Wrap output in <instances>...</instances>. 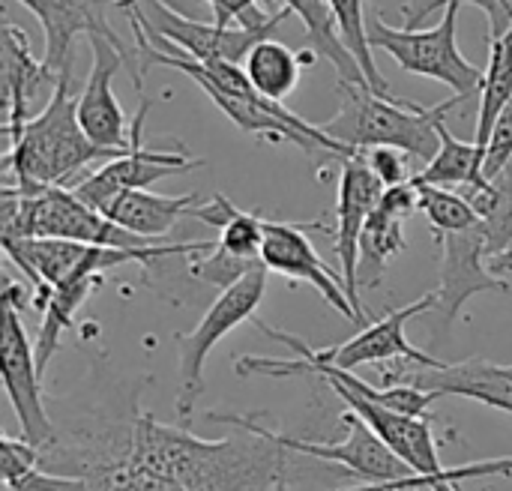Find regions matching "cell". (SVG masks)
<instances>
[{
  "label": "cell",
  "instance_id": "1",
  "mask_svg": "<svg viewBox=\"0 0 512 491\" xmlns=\"http://www.w3.org/2000/svg\"><path fill=\"white\" fill-rule=\"evenodd\" d=\"M285 447L258 432L201 441L144 414L135 423L123 480L174 483L183 491H267L285 483Z\"/></svg>",
  "mask_w": 512,
  "mask_h": 491
},
{
  "label": "cell",
  "instance_id": "2",
  "mask_svg": "<svg viewBox=\"0 0 512 491\" xmlns=\"http://www.w3.org/2000/svg\"><path fill=\"white\" fill-rule=\"evenodd\" d=\"M126 150H105L93 144L78 123V93L72 90V72L57 75V87L48 105L9 129V153L3 159L9 180L66 186L81 168L93 162H111Z\"/></svg>",
  "mask_w": 512,
  "mask_h": 491
},
{
  "label": "cell",
  "instance_id": "3",
  "mask_svg": "<svg viewBox=\"0 0 512 491\" xmlns=\"http://www.w3.org/2000/svg\"><path fill=\"white\" fill-rule=\"evenodd\" d=\"M342 90V108L333 120L318 123L330 138L339 144L363 153L375 147H393L402 150L420 162H432L441 150L438 126L447 120V114L462 105L465 99L453 96L438 105H417L408 99H387L372 93L369 84H348L339 81Z\"/></svg>",
  "mask_w": 512,
  "mask_h": 491
},
{
  "label": "cell",
  "instance_id": "4",
  "mask_svg": "<svg viewBox=\"0 0 512 491\" xmlns=\"http://www.w3.org/2000/svg\"><path fill=\"white\" fill-rule=\"evenodd\" d=\"M369 45L387 51L405 72L435 78L453 90V96L468 99L474 90H483L486 69L474 66L456 39L459 9L447 6L441 12V24L432 30H411V27H390L381 15H369Z\"/></svg>",
  "mask_w": 512,
  "mask_h": 491
},
{
  "label": "cell",
  "instance_id": "5",
  "mask_svg": "<svg viewBox=\"0 0 512 491\" xmlns=\"http://www.w3.org/2000/svg\"><path fill=\"white\" fill-rule=\"evenodd\" d=\"M438 309V297L435 291L432 294H423L420 300L408 303L405 309H396V312H387L384 318L366 324L357 336H351L348 342L336 345V348H309L303 339L291 336V333H282L276 327H267L264 321H255V327L282 342V345H291L303 360L309 363H318V366H336V369H345V372H354L357 366H372V363H390V360H405V363H417V366H441L444 360L420 351L417 345L408 342L405 336V324L417 315H426Z\"/></svg>",
  "mask_w": 512,
  "mask_h": 491
},
{
  "label": "cell",
  "instance_id": "6",
  "mask_svg": "<svg viewBox=\"0 0 512 491\" xmlns=\"http://www.w3.org/2000/svg\"><path fill=\"white\" fill-rule=\"evenodd\" d=\"M267 267H255L252 273H246L237 285H231L228 291H222L216 297V303L207 309V315L198 321V327L192 333H180L177 336V348H180V393H177V417L186 423L195 411L198 396L204 393V363L213 351L216 342H222L234 327H240L243 321H252L264 294H267Z\"/></svg>",
  "mask_w": 512,
  "mask_h": 491
},
{
  "label": "cell",
  "instance_id": "7",
  "mask_svg": "<svg viewBox=\"0 0 512 491\" xmlns=\"http://www.w3.org/2000/svg\"><path fill=\"white\" fill-rule=\"evenodd\" d=\"M207 423H222V426H234L240 432H258L267 435L270 441H276L279 447H285L288 453H300V456H312L321 462H336L345 471H351L354 477H360L366 486H390V483H402L408 477H414V471L357 417V414H345V426H348V438L342 444H309V441H297L288 435H276L270 429H264L261 423L240 417V414H207Z\"/></svg>",
  "mask_w": 512,
  "mask_h": 491
},
{
  "label": "cell",
  "instance_id": "8",
  "mask_svg": "<svg viewBox=\"0 0 512 491\" xmlns=\"http://www.w3.org/2000/svg\"><path fill=\"white\" fill-rule=\"evenodd\" d=\"M18 3H24L39 18V24L45 30V57L42 60L54 75L72 72L75 39L84 33L87 39H108L114 48H120L135 90L138 93L144 90L138 54L117 36V30L111 27V18H108V12L120 9L123 0H18Z\"/></svg>",
  "mask_w": 512,
  "mask_h": 491
},
{
  "label": "cell",
  "instance_id": "9",
  "mask_svg": "<svg viewBox=\"0 0 512 491\" xmlns=\"http://www.w3.org/2000/svg\"><path fill=\"white\" fill-rule=\"evenodd\" d=\"M150 111V99L141 96V105H138V114L132 120V147L99 165L96 171H90L87 177H81L78 183L66 186L72 189L87 207L93 210H105L117 195L123 192H135V189H150L156 180L162 177H177V174H186L192 168H201L204 162L201 159H189L186 153H168V150H147L141 147V129H144V117Z\"/></svg>",
  "mask_w": 512,
  "mask_h": 491
},
{
  "label": "cell",
  "instance_id": "10",
  "mask_svg": "<svg viewBox=\"0 0 512 491\" xmlns=\"http://www.w3.org/2000/svg\"><path fill=\"white\" fill-rule=\"evenodd\" d=\"M0 375L3 390L9 396V405L15 408V417L21 423V441L33 444L36 450L54 441V426L42 405V387H39V366L36 351L24 333V324L18 318V306L3 300V330H0Z\"/></svg>",
  "mask_w": 512,
  "mask_h": 491
},
{
  "label": "cell",
  "instance_id": "11",
  "mask_svg": "<svg viewBox=\"0 0 512 491\" xmlns=\"http://www.w3.org/2000/svg\"><path fill=\"white\" fill-rule=\"evenodd\" d=\"M261 264L270 273L285 276L294 285H312L327 306H333L345 321L363 324V318L357 315L345 279L318 258L309 234L303 225H291V222H264V246H261Z\"/></svg>",
  "mask_w": 512,
  "mask_h": 491
},
{
  "label": "cell",
  "instance_id": "12",
  "mask_svg": "<svg viewBox=\"0 0 512 491\" xmlns=\"http://www.w3.org/2000/svg\"><path fill=\"white\" fill-rule=\"evenodd\" d=\"M339 165H342V171H339V201H336V234H333L336 255L342 264L339 273L345 279V288H348V297H351L357 315L363 318V324H372L366 309L360 306L357 267H360V237L384 195V183L372 174L363 153H357L351 159H339Z\"/></svg>",
  "mask_w": 512,
  "mask_h": 491
},
{
  "label": "cell",
  "instance_id": "13",
  "mask_svg": "<svg viewBox=\"0 0 512 491\" xmlns=\"http://www.w3.org/2000/svg\"><path fill=\"white\" fill-rule=\"evenodd\" d=\"M435 240L441 246V285L435 297H438L441 330H447L453 327V321H459L471 297L486 291H510V285L501 276H495L486 264L492 261V255L483 225L459 234H441Z\"/></svg>",
  "mask_w": 512,
  "mask_h": 491
},
{
  "label": "cell",
  "instance_id": "14",
  "mask_svg": "<svg viewBox=\"0 0 512 491\" xmlns=\"http://www.w3.org/2000/svg\"><path fill=\"white\" fill-rule=\"evenodd\" d=\"M387 384H408L426 390L432 396H462L480 402L486 408L512 414V366H498L489 360H465V363H441V366H417L405 363L399 369H381Z\"/></svg>",
  "mask_w": 512,
  "mask_h": 491
},
{
  "label": "cell",
  "instance_id": "15",
  "mask_svg": "<svg viewBox=\"0 0 512 491\" xmlns=\"http://www.w3.org/2000/svg\"><path fill=\"white\" fill-rule=\"evenodd\" d=\"M93 66L78 90V123L84 135L105 150H129L132 126H126L123 108L111 90V81L120 69H126V57L108 39H90Z\"/></svg>",
  "mask_w": 512,
  "mask_h": 491
},
{
  "label": "cell",
  "instance_id": "16",
  "mask_svg": "<svg viewBox=\"0 0 512 491\" xmlns=\"http://www.w3.org/2000/svg\"><path fill=\"white\" fill-rule=\"evenodd\" d=\"M345 405L351 414H357L417 477H438L444 471L441 456H438V444H435V432L429 426V420H414V417H402L387 411L378 402H369L363 396H357L354 390H348L339 381H324Z\"/></svg>",
  "mask_w": 512,
  "mask_h": 491
},
{
  "label": "cell",
  "instance_id": "17",
  "mask_svg": "<svg viewBox=\"0 0 512 491\" xmlns=\"http://www.w3.org/2000/svg\"><path fill=\"white\" fill-rule=\"evenodd\" d=\"M57 87V75L30 54V36L6 21L3 24V90H6V132L30 120V105Z\"/></svg>",
  "mask_w": 512,
  "mask_h": 491
},
{
  "label": "cell",
  "instance_id": "18",
  "mask_svg": "<svg viewBox=\"0 0 512 491\" xmlns=\"http://www.w3.org/2000/svg\"><path fill=\"white\" fill-rule=\"evenodd\" d=\"M195 207L198 195H153L150 189H135L117 195L102 213L120 228L159 243V237H165L177 225V219L189 216Z\"/></svg>",
  "mask_w": 512,
  "mask_h": 491
},
{
  "label": "cell",
  "instance_id": "19",
  "mask_svg": "<svg viewBox=\"0 0 512 491\" xmlns=\"http://www.w3.org/2000/svg\"><path fill=\"white\" fill-rule=\"evenodd\" d=\"M276 3H279V9L294 12L303 21L306 36H309V48L318 57H327L336 66L339 81L369 84L360 63H357V57L348 51V45L339 36V24H336V15L330 9V0H276Z\"/></svg>",
  "mask_w": 512,
  "mask_h": 491
},
{
  "label": "cell",
  "instance_id": "20",
  "mask_svg": "<svg viewBox=\"0 0 512 491\" xmlns=\"http://www.w3.org/2000/svg\"><path fill=\"white\" fill-rule=\"evenodd\" d=\"M441 135V150L438 156L414 177L417 186H441V189H480L489 180L483 177V162L486 153L474 141H462L447 129V120L438 126Z\"/></svg>",
  "mask_w": 512,
  "mask_h": 491
},
{
  "label": "cell",
  "instance_id": "21",
  "mask_svg": "<svg viewBox=\"0 0 512 491\" xmlns=\"http://www.w3.org/2000/svg\"><path fill=\"white\" fill-rule=\"evenodd\" d=\"M105 282V276L99 273H90V276H75L69 282H63L60 288H54L42 306V324H39V336H36V366H39V375L48 369L51 357L57 354V345H60V336L72 327V318L75 312L87 303V297Z\"/></svg>",
  "mask_w": 512,
  "mask_h": 491
},
{
  "label": "cell",
  "instance_id": "22",
  "mask_svg": "<svg viewBox=\"0 0 512 491\" xmlns=\"http://www.w3.org/2000/svg\"><path fill=\"white\" fill-rule=\"evenodd\" d=\"M243 72L264 99L282 102L285 96H291L297 90L303 60H300V51H294L285 42L267 36L246 54Z\"/></svg>",
  "mask_w": 512,
  "mask_h": 491
},
{
  "label": "cell",
  "instance_id": "23",
  "mask_svg": "<svg viewBox=\"0 0 512 491\" xmlns=\"http://www.w3.org/2000/svg\"><path fill=\"white\" fill-rule=\"evenodd\" d=\"M405 249H408V240H405L402 219L387 216L384 210L375 207L360 237V267H357L360 288H378L381 279L387 276L390 261L402 255Z\"/></svg>",
  "mask_w": 512,
  "mask_h": 491
},
{
  "label": "cell",
  "instance_id": "24",
  "mask_svg": "<svg viewBox=\"0 0 512 491\" xmlns=\"http://www.w3.org/2000/svg\"><path fill=\"white\" fill-rule=\"evenodd\" d=\"M512 99V27L492 39L489 51V66H486V81L480 90V120H477V138L474 144L486 153L492 129L501 117V111L510 105Z\"/></svg>",
  "mask_w": 512,
  "mask_h": 491
},
{
  "label": "cell",
  "instance_id": "25",
  "mask_svg": "<svg viewBox=\"0 0 512 491\" xmlns=\"http://www.w3.org/2000/svg\"><path fill=\"white\" fill-rule=\"evenodd\" d=\"M465 198L483 219L489 255L498 258L512 246V165L480 189H465Z\"/></svg>",
  "mask_w": 512,
  "mask_h": 491
},
{
  "label": "cell",
  "instance_id": "26",
  "mask_svg": "<svg viewBox=\"0 0 512 491\" xmlns=\"http://www.w3.org/2000/svg\"><path fill=\"white\" fill-rule=\"evenodd\" d=\"M3 483L9 491H87L84 480L72 477H51L36 468L39 450L18 438H3Z\"/></svg>",
  "mask_w": 512,
  "mask_h": 491
},
{
  "label": "cell",
  "instance_id": "27",
  "mask_svg": "<svg viewBox=\"0 0 512 491\" xmlns=\"http://www.w3.org/2000/svg\"><path fill=\"white\" fill-rule=\"evenodd\" d=\"M330 9L336 15V24H339V36L342 42L348 45V51L357 57L372 93L378 96H387V99H396V93L390 90L387 78L381 75V69L375 66V57H372V45H369V15H366V3L363 0H330Z\"/></svg>",
  "mask_w": 512,
  "mask_h": 491
},
{
  "label": "cell",
  "instance_id": "28",
  "mask_svg": "<svg viewBox=\"0 0 512 491\" xmlns=\"http://www.w3.org/2000/svg\"><path fill=\"white\" fill-rule=\"evenodd\" d=\"M420 210L426 213V219L432 225V237L459 234V231H471V228L483 225L474 204L456 189L420 186Z\"/></svg>",
  "mask_w": 512,
  "mask_h": 491
},
{
  "label": "cell",
  "instance_id": "29",
  "mask_svg": "<svg viewBox=\"0 0 512 491\" xmlns=\"http://www.w3.org/2000/svg\"><path fill=\"white\" fill-rule=\"evenodd\" d=\"M492 477H512V456L507 459H489V462H471L462 468H444L438 477H408L402 483H390V486H363V489H345V491H456L459 483H471V480H492Z\"/></svg>",
  "mask_w": 512,
  "mask_h": 491
},
{
  "label": "cell",
  "instance_id": "30",
  "mask_svg": "<svg viewBox=\"0 0 512 491\" xmlns=\"http://www.w3.org/2000/svg\"><path fill=\"white\" fill-rule=\"evenodd\" d=\"M261 246H264V219L258 213H243L240 207H234L231 219L219 231V249L243 261H261Z\"/></svg>",
  "mask_w": 512,
  "mask_h": 491
},
{
  "label": "cell",
  "instance_id": "31",
  "mask_svg": "<svg viewBox=\"0 0 512 491\" xmlns=\"http://www.w3.org/2000/svg\"><path fill=\"white\" fill-rule=\"evenodd\" d=\"M255 267H261V261H243V258H234L222 249H216L213 255L207 258H198L192 264V276H198L201 282L213 285V288H222L228 291L231 285H237L246 273H252Z\"/></svg>",
  "mask_w": 512,
  "mask_h": 491
},
{
  "label": "cell",
  "instance_id": "32",
  "mask_svg": "<svg viewBox=\"0 0 512 491\" xmlns=\"http://www.w3.org/2000/svg\"><path fill=\"white\" fill-rule=\"evenodd\" d=\"M512 165V99L510 105L501 111L495 129H492V138H489V147H486V162H483V177L486 180H495L501 177L507 168Z\"/></svg>",
  "mask_w": 512,
  "mask_h": 491
},
{
  "label": "cell",
  "instance_id": "33",
  "mask_svg": "<svg viewBox=\"0 0 512 491\" xmlns=\"http://www.w3.org/2000/svg\"><path fill=\"white\" fill-rule=\"evenodd\" d=\"M363 159L372 168V174L384 183V189L411 180V174H408V153H402V150L375 147V150H363Z\"/></svg>",
  "mask_w": 512,
  "mask_h": 491
},
{
  "label": "cell",
  "instance_id": "34",
  "mask_svg": "<svg viewBox=\"0 0 512 491\" xmlns=\"http://www.w3.org/2000/svg\"><path fill=\"white\" fill-rule=\"evenodd\" d=\"M378 210H384L387 216H396V219H408L420 210V186L414 183V177L408 183H399V186H390L384 189L381 201H378Z\"/></svg>",
  "mask_w": 512,
  "mask_h": 491
},
{
  "label": "cell",
  "instance_id": "35",
  "mask_svg": "<svg viewBox=\"0 0 512 491\" xmlns=\"http://www.w3.org/2000/svg\"><path fill=\"white\" fill-rule=\"evenodd\" d=\"M489 270H492L495 276H501V279H504V273H512V246L504 255H498V258L489 261Z\"/></svg>",
  "mask_w": 512,
  "mask_h": 491
},
{
  "label": "cell",
  "instance_id": "36",
  "mask_svg": "<svg viewBox=\"0 0 512 491\" xmlns=\"http://www.w3.org/2000/svg\"><path fill=\"white\" fill-rule=\"evenodd\" d=\"M156 491H183L180 486H174V483H156Z\"/></svg>",
  "mask_w": 512,
  "mask_h": 491
}]
</instances>
